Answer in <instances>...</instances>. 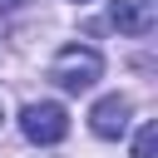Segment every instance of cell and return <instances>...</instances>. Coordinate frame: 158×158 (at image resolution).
I'll return each instance as SVG.
<instances>
[{"label": "cell", "instance_id": "6da1fadb", "mask_svg": "<svg viewBox=\"0 0 158 158\" xmlns=\"http://www.w3.org/2000/svg\"><path fill=\"white\" fill-rule=\"evenodd\" d=\"M99 74H104V59H99V49H89V44H64V49L54 54V64H49V79H54L59 89H69V94L94 89Z\"/></svg>", "mask_w": 158, "mask_h": 158}, {"label": "cell", "instance_id": "7a4b0ae2", "mask_svg": "<svg viewBox=\"0 0 158 158\" xmlns=\"http://www.w3.org/2000/svg\"><path fill=\"white\" fill-rule=\"evenodd\" d=\"M20 128L30 143H59L69 133V114L59 104H25L20 109Z\"/></svg>", "mask_w": 158, "mask_h": 158}, {"label": "cell", "instance_id": "3957f363", "mask_svg": "<svg viewBox=\"0 0 158 158\" xmlns=\"http://www.w3.org/2000/svg\"><path fill=\"white\" fill-rule=\"evenodd\" d=\"M109 20H114L118 35H148L153 20H158V10H153V0H114Z\"/></svg>", "mask_w": 158, "mask_h": 158}, {"label": "cell", "instance_id": "277c9868", "mask_svg": "<svg viewBox=\"0 0 158 158\" xmlns=\"http://www.w3.org/2000/svg\"><path fill=\"white\" fill-rule=\"evenodd\" d=\"M89 123H94V133H99V138H118V133L128 128V99H123V94L99 99V104H94V114H89Z\"/></svg>", "mask_w": 158, "mask_h": 158}, {"label": "cell", "instance_id": "5b68a950", "mask_svg": "<svg viewBox=\"0 0 158 158\" xmlns=\"http://www.w3.org/2000/svg\"><path fill=\"white\" fill-rule=\"evenodd\" d=\"M133 158H158V123H143L133 138Z\"/></svg>", "mask_w": 158, "mask_h": 158}, {"label": "cell", "instance_id": "8992f818", "mask_svg": "<svg viewBox=\"0 0 158 158\" xmlns=\"http://www.w3.org/2000/svg\"><path fill=\"white\" fill-rule=\"evenodd\" d=\"M20 5H30V0H0V10H20Z\"/></svg>", "mask_w": 158, "mask_h": 158}, {"label": "cell", "instance_id": "52a82bcc", "mask_svg": "<svg viewBox=\"0 0 158 158\" xmlns=\"http://www.w3.org/2000/svg\"><path fill=\"white\" fill-rule=\"evenodd\" d=\"M79 5H84V0H79Z\"/></svg>", "mask_w": 158, "mask_h": 158}]
</instances>
